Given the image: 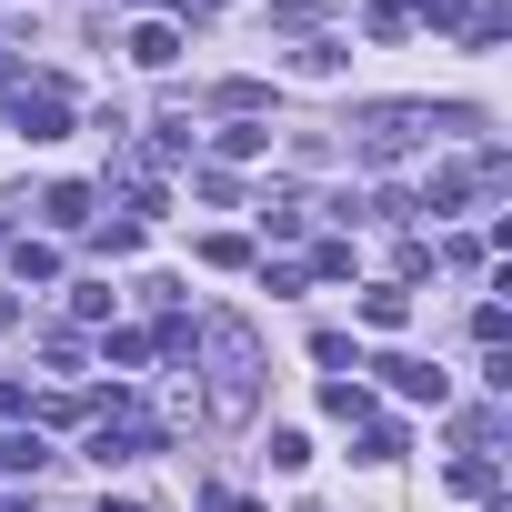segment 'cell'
Returning <instances> with one entry per match:
<instances>
[{"mask_svg":"<svg viewBox=\"0 0 512 512\" xmlns=\"http://www.w3.org/2000/svg\"><path fill=\"white\" fill-rule=\"evenodd\" d=\"M101 512H141V502H101Z\"/></svg>","mask_w":512,"mask_h":512,"instance_id":"obj_18","label":"cell"},{"mask_svg":"<svg viewBox=\"0 0 512 512\" xmlns=\"http://www.w3.org/2000/svg\"><path fill=\"white\" fill-rule=\"evenodd\" d=\"M11 272H21V282H51V272H61V251H51V241H21V251H11Z\"/></svg>","mask_w":512,"mask_h":512,"instance_id":"obj_13","label":"cell"},{"mask_svg":"<svg viewBox=\"0 0 512 512\" xmlns=\"http://www.w3.org/2000/svg\"><path fill=\"white\" fill-rule=\"evenodd\" d=\"M211 141H221V161H251V151H262V141H272V131H262V121H221V131H211Z\"/></svg>","mask_w":512,"mask_h":512,"instance_id":"obj_11","label":"cell"},{"mask_svg":"<svg viewBox=\"0 0 512 512\" xmlns=\"http://www.w3.org/2000/svg\"><path fill=\"white\" fill-rule=\"evenodd\" d=\"M11 322H21V302H11V292H0V332H11Z\"/></svg>","mask_w":512,"mask_h":512,"instance_id":"obj_16","label":"cell"},{"mask_svg":"<svg viewBox=\"0 0 512 512\" xmlns=\"http://www.w3.org/2000/svg\"><path fill=\"white\" fill-rule=\"evenodd\" d=\"M322 412H332V422H352V432H362V422H372V392H362V382H322Z\"/></svg>","mask_w":512,"mask_h":512,"instance_id":"obj_8","label":"cell"},{"mask_svg":"<svg viewBox=\"0 0 512 512\" xmlns=\"http://www.w3.org/2000/svg\"><path fill=\"white\" fill-rule=\"evenodd\" d=\"M382 372H392V392H412V402H432V412L452 402V382H442L432 362H382Z\"/></svg>","mask_w":512,"mask_h":512,"instance_id":"obj_5","label":"cell"},{"mask_svg":"<svg viewBox=\"0 0 512 512\" xmlns=\"http://www.w3.org/2000/svg\"><path fill=\"white\" fill-rule=\"evenodd\" d=\"M191 342L211 352V412H221V422H241V412H251V392H262V342H251V322L211 312Z\"/></svg>","mask_w":512,"mask_h":512,"instance_id":"obj_1","label":"cell"},{"mask_svg":"<svg viewBox=\"0 0 512 512\" xmlns=\"http://www.w3.org/2000/svg\"><path fill=\"white\" fill-rule=\"evenodd\" d=\"M201 262H211V272H241V262H251V241H241V231H211V241H201Z\"/></svg>","mask_w":512,"mask_h":512,"instance_id":"obj_12","label":"cell"},{"mask_svg":"<svg viewBox=\"0 0 512 512\" xmlns=\"http://www.w3.org/2000/svg\"><path fill=\"white\" fill-rule=\"evenodd\" d=\"M362 21H372V41H402V31H412L422 11H412V0H372V11H362Z\"/></svg>","mask_w":512,"mask_h":512,"instance_id":"obj_9","label":"cell"},{"mask_svg":"<svg viewBox=\"0 0 512 512\" xmlns=\"http://www.w3.org/2000/svg\"><path fill=\"white\" fill-rule=\"evenodd\" d=\"M362 322H372V332H402V322H412V292H402V282L362 292Z\"/></svg>","mask_w":512,"mask_h":512,"instance_id":"obj_7","label":"cell"},{"mask_svg":"<svg viewBox=\"0 0 512 512\" xmlns=\"http://www.w3.org/2000/svg\"><path fill=\"white\" fill-rule=\"evenodd\" d=\"M11 131H31V141H61V131H71V101L21 81V101H11Z\"/></svg>","mask_w":512,"mask_h":512,"instance_id":"obj_3","label":"cell"},{"mask_svg":"<svg viewBox=\"0 0 512 512\" xmlns=\"http://www.w3.org/2000/svg\"><path fill=\"white\" fill-rule=\"evenodd\" d=\"M332 11V0H282V21H322Z\"/></svg>","mask_w":512,"mask_h":512,"instance_id":"obj_15","label":"cell"},{"mask_svg":"<svg viewBox=\"0 0 512 512\" xmlns=\"http://www.w3.org/2000/svg\"><path fill=\"white\" fill-rule=\"evenodd\" d=\"M41 211H51V231H81V221H91V191H81V181H51Z\"/></svg>","mask_w":512,"mask_h":512,"instance_id":"obj_6","label":"cell"},{"mask_svg":"<svg viewBox=\"0 0 512 512\" xmlns=\"http://www.w3.org/2000/svg\"><path fill=\"white\" fill-rule=\"evenodd\" d=\"M11 81H21V61H11V51H0V91H11Z\"/></svg>","mask_w":512,"mask_h":512,"instance_id":"obj_17","label":"cell"},{"mask_svg":"<svg viewBox=\"0 0 512 512\" xmlns=\"http://www.w3.org/2000/svg\"><path fill=\"white\" fill-rule=\"evenodd\" d=\"M201 512H262V502H241V492H201Z\"/></svg>","mask_w":512,"mask_h":512,"instance_id":"obj_14","label":"cell"},{"mask_svg":"<svg viewBox=\"0 0 512 512\" xmlns=\"http://www.w3.org/2000/svg\"><path fill=\"white\" fill-rule=\"evenodd\" d=\"M51 452H41V432H0V472H41Z\"/></svg>","mask_w":512,"mask_h":512,"instance_id":"obj_10","label":"cell"},{"mask_svg":"<svg viewBox=\"0 0 512 512\" xmlns=\"http://www.w3.org/2000/svg\"><path fill=\"white\" fill-rule=\"evenodd\" d=\"M422 131H472V111H422V101H372L352 121V161H402Z\"/></svg>","mask_w":512,"mask_h":512,"instance_id":"obj_2","label":"cell"},{"mask_svg":"<svg viewBox=\"0 0 512 512\" xmlns=\"http://www.w3.org/2000/svg\"><path fill=\"white\" fill-rule=\"evenodd\" d=\"M131 61H141V71H171V61H181V31H171V21H141V31H131Z\"/></svg>","mask_w":512,"mask_h":512,"instance_id":"obj_4","label":"cell"}]
</instances>
